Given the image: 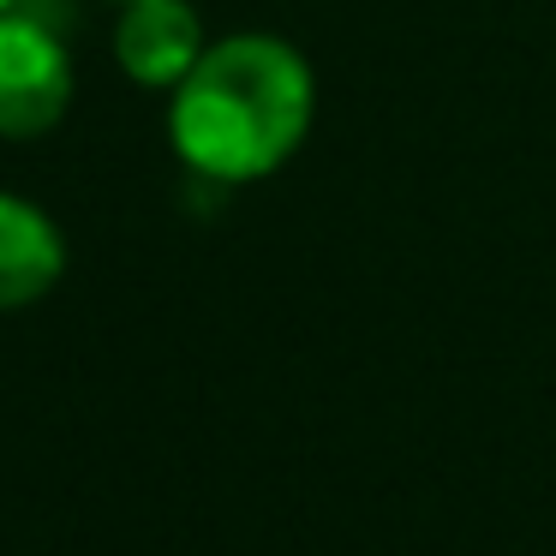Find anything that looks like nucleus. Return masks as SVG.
Wrapping results in <instances>:
<instances>
[{"instance_id":"1","label":"nucleus","mask_w":556,"mask_h":556,"mask_svg":"<svg viewBox=\"0 0 556 556\" xmlns=\"http://www.w3.org/2000/svg\"><path fill=\"white\" fill-rule=\"evenodd\" d=\"M317 126V73L276 30H233L204 49L168 97V144L198 180L257 186L305 150Z\"/></svg>"},{"instance_id":"2","label":"nucleus","mask_w":556,"mask_h":556,"mask_svg":"<svg viewBox=\"0 0 556 556\" xmlns=\"http://www.w3.org/2000/svg\"><path fill=\"white\" fill-rule=\"evenodd\" d=\"M78 66L73 49L37 13H0V138L37 144L73 114Z\"/></svg>"},{"instance_id":"3","label":"nucleus","mask_w":556,"mask_h":556,"mask_svg":"<svg viewBox=\"0 0 556 556\" xmlns=\"http://www.w3.org/2000/svg\"><path fill=\"white\" fill-rule=\"evenodd\" d=\"M210 49V30L198 18L192 0H132L114 13V66L132 78L138 90H174L186 85Z\"/></svg>"},{"instance_id":"4","label":"nucleus","mask_w":556,"mask_h":556,"mask_svg":"<svg viewBox=\"0 0 556 556\" xmlns=\"http://www.w3.org/2000/svg\"><path fill=\"white\" fill-rule=\"evenodd\" d=\"M66 276V233L37 198L0 186V312H30Z\"/></svg>"},{"instance_id":"5","label":"nucleus","mask_w":556,"mask_h":556,"mask_svg":"<svg viewBox=\"0 0 556 556\" xmlns=\"http://www.w3.org/2000/svg\"><path fill=\"white\" fill-rule=\"evenodd\" d=\"M18 7H25V0H0V13H18Z\"/></svg>"},{"instance_id":"6","label":"nucleus","mask_w":556,"mask_h":556,"mask_svg":"<svg viewBox=\"0 0 556 556\" xmlns=\"http://www.w3.org/2000/svg\"><path fill=\"white\" fill-rule=\"evenodd\" d=\"M109 7H132V0H109Z\"/></svg>"}]
</instances>
